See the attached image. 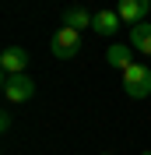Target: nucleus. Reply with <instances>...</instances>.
I'll list each match as a JSON object with an SVG mask.
<instances>
[{"mask_svg": "<svg viewBox=\"0 0 151 155\" xmlns=\"http://www.w3.org/2000/svg\"><path fill=\"white\" fill-rule=\"evenodd\" d=\"M123 88L133 99H148L151 95V67L148 64H130L123 71Z\"/></svg>", "mask_w": 151, "mask_h": 155, "instance_id": "f257e3e1", "label": "nucleus"}, {"mask_svg": "<svg viewBox=\"0 0 151 155\" xmlns=\"http://www.w3.org/2000/svg\"><path fill=\"white\" fill-rule=\"evenodd\" d=\"M49 53H53L56 60H70V57H77V53H81V32H74V28H67V25H60L56 35L49 39Z\"/></svg>", "mask_w": 151, "mask_h": 155, "instance_id": "f03ea898", "label": "nucleus"}, {"mask_svg": "<svg viewBox=\"0 0 151 155\" xmlns=\"http://www.w3.org/2000/svg\"><path fill=\"white\" fill-rule=\"evenodd\" d=\"M0 88H4V99L7 102H28L35 95V81L28 74H4Z\"/></svg>", "mask_w": 151, "mask_h": 155, "instance_id": "7ed1b4c3", "label": "nucleus"}, {"mask_svg": "<svg viewBox=\"0 0 151 155\" xmlns=\"http://www.w3.org/2000/svg\"><path fill=\"white\" fill-rule=\"evenodd\" d=\"M151 11V0H120L116 4V14H120V21H127V25H144V18H148Z\"/></svg>", "mask_w": 151, "mask_h": 155, "instance_id": "20e7f679", "label": "nucleus"}, {"mask_svg": "<svg viewBox=\"0 0 151 155\" xmlns=\"http://www.w3.org/2000/svg\"><path fill=\"white\" fill-rule=\"evenodd\" d=\"M25 67H28V53L21 46H7L0 53V71L4 74H25Z\"/></svg>", "mask_w": 151, "mask_h": 155, "instance_id": "39448f33", "label": "nucleus"}, {"mask_svg": "<svg viewBox=\"0 0 151 155\" xmlns=\"http://www.w3.org/2000/svg\"><path fill=\"white\" fill-rule=\"evenodd\" d=\"M116 28H120V14H116V11H95V18H92V32L95 35L113 39Z\"/></svg>", "mask_w": 151, "mask_h": 155, "instance_id": "423d86ee", "label": "nucleus"}, {"mask_svg": "<svg viewBox=\"0 0 151 155\" xmlns=\"http://www.w3.org/2000/svg\"><path fill=\"white\" fill-rule=\"evenodd\" d=\"M105 64L127 71V67L133 64V46H130V42H113V46L105 49Z\"/></svg>", "mask_w": 151, "mask_h": 155, "instance_id": "0eeeda50", "label": "nucleus"}, {"mask_svg": "<svg viewBox=\"0 0 151 155\" xmlns=\"http://www.w3.org/2000/svg\"><path fill=\"white\" fill-rule=\"evenodd\" d=\"M92 18H95V11H88V7H67V11H63V25H67V28H74V32L92 28Z\"/></svg>", "mask_w": 151, "mask_h": 155, "instance_id": "6e6552de", "label": "nucleus"}, {"mask_svg": "<svg viewBox=\"0 0 151 155\" xmlns=\"http://www.w3.org/2000/svg\"><path fill=\"white\" fill-rule=\"evenodd\" d=\"M130 46L137 49V53H144V57H151V25L148 21L130 28Z\"/></svg>", "mask_w": 151, "mask_h": 155, "instance_id": "1a4fd4ad", "label": "nucleus"}, {"mask_svg": "<svg viewBox=\"0 0 151 155\" xmlns=\"http://www.w3.org/2000/svg\"><path fill=\"white\" fill-rule=\"evenodd\" d=\"M141 155H151V152H141Z\"/></svg>", "mask_w": 151, "mask_h": 155, "instance_id": "9d476101", "label": "nucleus"}, {"mask_svg": "<svg viewBox=\"0 0 151 155\" xmlns=\"http://www.w3.org/2000/svg\"><path fill=\"white\" fill-rule=\"evenodd\" d=\"M102 155H109V152H102Z\"/></svg>", "mask_w": 151, "mask_h": 155, "instance_id": "9b49d317", "label": "nucleus"}]
</instances>
